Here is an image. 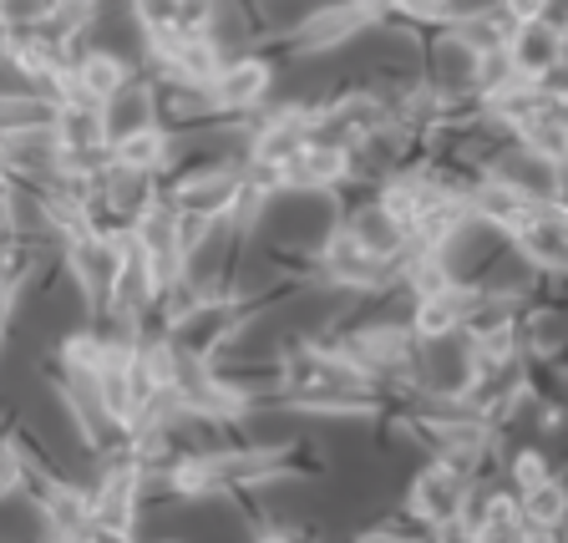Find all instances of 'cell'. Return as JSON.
Masks as SVG:
<instances>
[{
  "instance_id": "8992f818",
  "label": "cell",
  "mask_w": 568,
  "mask_h": 543,
  "mask_svg": "<svg viewBox=\"0 0 568 543\" xmlns=\"http://www.w3.org/2000/svg\"><path fill=\"white\" fill-rule=\"evenodd\" d=\"M513 254L532 274H568V209L564 203H532L523 224L508 234Z\"/></svg>"
},
{
  "instance_id": "44dd1931",
  "label": "cell",
  "mask_w": 568,
  "mask_h": 543,
  "mask_svg": "<svg viewBox=\"0 0 568 543\" xmlns=\"http://www.w3.org/2000/svg\"><path fill=\"white\" fill-rule=\"evenodd\" d=\"M21 234V183L11 173H0V244Z\"/></svg>"
},
{
  "instance_id": "d6986e66",
  "label": "cell",
  "mask_w": 568,
  "mask_h": 543,
  "mask_svg": "<svg viewBox=\"0 0 568 543\" xmlns=\"http://www.w3.org/2000/svg\"><path fill=\"white\" fill-rule=\"evenodd\" d=\"M26 487V452L11 432H0V503Z\"/></svg>"
},
{
  "instance_id": "3957f363",
  "label": "cell",
  "mask_w": 568,
  "mask_h": 543,
  "mask_svg": "<svg viewBox=\"0 0 568 543\" xmlns=\"http://www.w3.org/2000/svg\"><path fill=\"white\" fill-rule=\"evenodd\" d=\"M371 11H366V0H331V6H315L310 16H300L295 31L284 36V51L300 61L310 57H331V51L351 47L355 36H366L371 31Z\"/></svg>"
},
{
  "instance_id": "5b68a950",
  "label": "cell",
  "mask_w": 568,
  "mask_h": 543,
  "mask_svg": "<svg viewBox=\"0 0 568 543\" xmlns=\"http://www.w3.org/2000/svg\"><path fill=\"white\" fill-rule=\"evenodd\" d=\"M477 290L483 284L477 280H447L437 284V290H426V295H412V335L422 345H447V341H462V331H467V320H473V305H477Z\"/></svg>"
},
{
  "instance_id": "52a82bcc",
  "label": "cell",
  "mask_w": 568,
  "mask_h": 543,
  "mask_svg": "<svg viewBox=\"0 0 568 543\" xmlns=\"http://www.w3.org/2000/svg\"><path fill=\"white\" fill-rule=\"evenodd\" d=\"M355 183V153L335 142H305L280 168V193H341Z\"/></svg>"
},
{
  "instance_id": "7402d4cb",
  "label": "cell",
  "mask_w": 568,
  "mask_h": 543,
  "mask_svg": "<svg viewBox=\"0 0 568 543\" xmlns=\"http://www.w3.org/2000/svg\"><path fill=\"white\" fill-rule=\"evenodd\" d=\"M11 41H16V36H11V26L0 21V61H11Z\"/></svg>"
},
{
  "instance_id": "2e32d148",
  "label": "cell",
  "mask_w": 568,
  "mask_h": 543,
  "mask_svg": "<svg viewBox=\"0 0 568 543\" xmlns=\"http://www.w3.org/2000/svg\"><path fill=\"white\" fill-rule=\"evenodd\" d=\"M97 16H102V0H51L47 6V31L51 36H67V41H77V36H87L97 26Z\"/></svg>"
},
{
  "instance_id": "ffe728a7",
  "label": "cell",
  "mask_w": 568,
  "mask_h": 543,
  "mask_svg": "<svg viewBox=\"0 0 568 543\" xmlns=\"http://www.w3.org/2000/svg\"><path fill=\"white\" fill-rule=\"evenodd\" d=\"M47 6L51 0H0V21L11 26V36L36 31V26L47 21Z\"/></svg>"
},
{
  "instance_id": "9a60e30c",
  "label": "cell",
  "mask_w": 568,
  "mask_h": 543,
  "mask_svg": "<svg viewBox=\"0 0 568 543\" xmlns=\"http://www.w3.org/2000/svg\"><path fill=\"white\" fill-rule=\"evenodd\" d=\"M57 118V102L41 97L36 87H16V92H0V142L6 138H26V132H51Z\"/></svg>"
},
{
  "instance_id": "30bf717a",
  "label": "cell",
  "mask_w": 568,
  "mask_h": 543,
  "mask_svg": "<svg viewBox=\"0 0 568 543\" xmlns=\"http://www.w3.org/2000/svg\"><path fill=\"white\" fill-rule=\"evenodd\" d=\"M112 153V168H128V173H163L178 153V132L163 128V122H142V128H128V132H112L106 142Z\"/></svg>"
},
{
  "instance_id": "9c48e42d",
  "label": "cell",
  "mask_w": 568,
  "mask_h": 543,
  "mask_svg": "<svg viewBox=\"0 0 568 543\" xmlns=\"http://www.w3.org/2000/svg\"><path fill=\"white\" fill-rule=\"evenodd\" d=\"M341 229L355 239V244L366 249V254H376V260H386L390 270H396V260L406 254V244H412V229L396 219V213L386 209V203L371 193V199H355L351 209L341 213Z\"/></svg>"
},
{
  "instance_id": "6da1fadb",
  "label": "cell",
  "mask_w": 568,
  "mask_h": 543,
  "mask_svg": "<svg viewBox=\"0 0 568 543\" xmlns=\"http://www.w3.org/2000/svg\"><path fill=\"white\" fill-rule=\"evenodd\" d=\"M122 234L128 229H87V234L61 244V264H67L82 310L92 325H112V295H118V270H122Z\"/></svg>"
},
{
  "instance_id": "8fae6325",
  "label": "cell",
  "mask_w": 568,
  "mask_h": 543,
  "mask_svg": "<svg viewBox=\"0 0 568 543\" xmlns=\"http://www.w3.org/2000/svg\"><path fill=\"white\" fill-rule=\"evenodd\" d=\"M51 138H57L61 153H97V148H106V138H112V128H106V107L92 102V97L57 102Z\"/></svg>"
},
{
  "instance_id": "7a4b0ae2",
  "label": "cell",
  "mask_w": 568,
  "mask_h": 543,
  "mask_svg": "<svg viewBox=\"0 0 568 543\" xmlns=\"http://www.w3.org/2000/svg\"><path fill=\"white\" fill-rule=\"evenodd\" d=\"M274 77H280V71H274L270 57H254V51L224 57L219 77L209 82V102H213V112H219V122H244V118H254V112H264L270 92H274Z\"/></svg>"
},
{
  "instance_id": "4fadbf2b",
  "label": "cell",
  "mask_w": 568,
  "mask_h": 543,
  "mask_svg": "<svg viewBox=\"0 0 568 543\" xmlns=\"http://www.w3.org/2000/svg\"><path fill=\"white\" fill-rule=\"evenodd\" d=\"M128 82H132V67L118 57V51H87L82 47V57L71 61V87L87 92V97H97L102 107L112 102Z\"/></svg>"
},
{
  "instance_id": "277c9868",
  "label": "cell",
  "mask_w": 568,
  "mask_h": 543,
  "mask_svg": "<svg viewBox=\"0 0 568 543\" xmlns=\"http://www.w3.org/2000/svg\"><path fill=\"white\" fill-rule=\"evenodd\" d=\"M467 487H473V477H462L457 467H447V462L432 457L426 467H416V477L406 483L402 509L412 513L416 523H426L432 533H457L462 503H467Z\"/></svg>"
},
{
  "instance_id": "7c38bea8",
  "label": "cell",
  "mask_w": 568,
  "mask_h": 543,
  "mask_svg": "<svg viewBox=\"0 0 568 543\" xmlns=\"http://www.w3.org/2000/svg\"><path fill=\"white\" fill-rule=\"evenodd\" d=\"M503 51L513 57V67H518L523 77L538 82L548 67H558V26L544 21V16H528V21L513 26V36H508V47Z\"/></svg>"
},
{
  "instance_id": "ba28073f",
  "label": "cell",
  "mask_w": 568,
  "mask_h": 543,
  "mask_svg": "<svg viewBox=\"0 0 568 543\" xmlns=\"http://www.w3.org/2000/svg\"><path fill=\"white\" fill-rule=\"evenodd\" d=\"M462 203H467V219H473V229H493V234L508 239L513 229L523 224V213L532 209V199L518 189V183H508L503 173H493V168H483V173L462 189Z\"/></svg>"
},
{
  "instance_id": "ac0fdd59",
  "label": "cell",
  "mask_w": 568,
  "mask_h": 543,
  "mask_svg": "<svg viewBox=\"0 0 568 543\" xmlns=\"http://www.w3.org/2000/svg\"><path fill=\"white\" fill-rule=\"evenodd\" d=\"M178 6H183V0H132L138 31L148 36V41H158V36L178 31Z\"/></svg>"
},
{
  "instance_id": "e0dca14e",
  "label": "cell",
  "mask_w": 568,
  "mask_h": 543,
  "mask_svg": "<svg viewBox=\"0 0 568 543\" xmlns=\"http://www.w3.org/2000/svg\"><path fill=\"white\" fill-rule=\"evenodd\" d=\"M503 473H508L513 493H523V487H532V483H544V477H554V462H548L538 448H513L508 462H503Z\"/></svg>"
},
{
  "instance_id": "5bb4252c",
  "label": "cell",
  "mask_w": 568,
  "mask_h": 543,
  "mask_svg": "<svg viewBox=\"0 0 568 543\" xmlns=\"http://www.w3.org/2000/svg\"><path fill=\"white\" fill-rule=\"evenodd\" d=\"M518 513L528 533H564L568 529V483L564 477H544L518 493Z\"/></svg>"
}]
</instances>
